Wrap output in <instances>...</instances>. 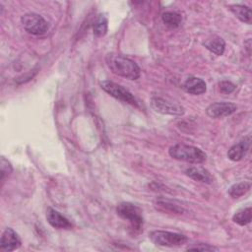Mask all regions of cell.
<instances>
[{
  "label": "cell",
  "mask_w": 252,
  "mask_h": 252,
  "mask_svg": "<svg viewBox=\"0 0 252 252\" xmlns=\"http://www.w3.org/2000/svg\"><path fill=\"white\" fill-rule=\"evenodd\" d=\"M13 171V167L10 163V161H8L4 157L1 158V161H0V173H1V176H0V179L1 181L4 180V178L8 175H10Z\"/></svg>",
  "instance_id": "21"
},
{
  "label": "cell",
  "mask_w": 252,
  "mask_h": 252,
  "mask_svg": "<svg viewBox=\"0 0 252 252\" xmlns=\"http://www.w3.org/2000/svg\"><path fill=\"white\" fill-rule=\"evenodd\" d=\"M46 220H47L48 223L54 228L71 229L73 226L68 219H66L58 211H56L50 207L47 208V210H46Z\"/></svg>",
  "instance_id": "11"
},
{
  "label": "cell",
  "mask_w": 252,
  "mask_h": 252,
  "mask_svg": "<svg viewBox=\"0 0 252 252\" xmlns=\"http://www.w3.org/2000/svg\"><path fill=\"white\" fill-rule=\"evenodd\" d=\"M219 89L222 94H227L232 93L236 89V86L230 81H221L219 83Z\"/></svg>",
  "instance_id": "23"
},
{
  "label": "cell",
  "mask_w": 252,
  "mask_h": 252,
  "mask_svg": "<svg viewBox=\"0 0 252 252\" xmlns=\"http://www.w3.org/2000/svg\"><path fill=\"white\" fill-rule=\"evenodd\" d=\"M187 250H195V251H219L218 247H215L206 243H198L193 246H188Z\"/></svg>",
  "instance_id": "22"
},
{
  "label": "cell",
  "mask_w": 252,
  "mask_h": 252,
  "mask_svg": "<svg viewBox=\"0 0 252 252\" xmlns=\"http://www.w3.org/2000/svg\"><path fill=\"white\" fill-rule=\"evenodd\" d=\"M21 23L24 29L32 34L41 35L48 30V23L45 19L36 13H27L21 17Z\"/></svg>",
  "instance_id": "5"
},
{
  "label": "cell",
  "mask_w": 252,
  "mask_h": 252,
  "mask_svg": "<svg viewBox=\"0 0 252 252\" xmlns=\"http://www.w3.org/2000/svg\"><path fill=\"white\" fill-rule=\"evenodd\" d=\"M22 244L21 238L18 233L11 227H7L1 236L0 248L4 251H14Z\"/></svg>",
  "instance_id": "10"
},
{
  "label": "cell",
  "mask_w": 252,
  "mask_h": 252,
  "mask_svg": "<svg viewBox=\"0 0 252 252\" xmlns=\"http://www.w3.org/2000/svg\"><path fill=\"white\" fill-rule=\"evenodd\" d=\"M250 136L244 138V140L233 145L227 152V158L233 161L241 160L247 154L250 147Z\"/></svg>",
  "instance_id": "12"
},
{
  "label": "cell",
  "mask_w": 252,
  "mask_h": 252,
  "mask_svg": "<svg viewBox=\"0 0 252 252\" xmlns=\"http://www.w3.org/2000/svg\"><path fill=\"white\" fill-rule=\"evenodd\" d=\"M154 206L157 210H158L162 213H166V214L182 215L186 211L184 209V207L179 202H177L175 200L163 198V197L157 198L154 202Z\"/></svg>",
  "instance_id": "9"
},
{
  "label": "cell",
  "mask_w": 252,
  "mask_h": 252,
  "mask_svg": "<svg viewBox=\"0 0 252 252\" xmlns=\"http://www.w3.org/2000/svg\"><path fill=\"white\" fill-rule=\"evenodd\" d=\"M161 19L164 25L171 29L178 28L182 23V16L177 12H164Z\"/></svg>",
  "instance_id": "17"
},
{
  "label": "cell",
  "mask_w": 252,
  "mask_h": 252,
  "mask_svg": "<svg viewBox=\"0 0 252 252\" xmlns=\"http://www.w3.org/2000/svg\"><path fill=\"white\" fill-rule=\"evenodd\" d=\"M116 213L120 218L129 221L133 232L140 233L143 230V212L138 206L129 202H122L117 206Z\"/></svg>",
  "instance_id": "3"
},
{
  "label": "cell",
  "mask_w": 252,
  "mask_h": 252,
  "mask_svg": "<svg viewBox=\"0 0 252 252\" xmlns=\"http://www.w3.org/2000/svg\"><path fill=\"white\" fill-rule=\"evenodd\" d=\"M203 45L216 55H222L225 48V42L223 38L219 35H213L207 38L203 42Z\"/></svg>",
  "instance_id": "15"
},
{
  "label": "cell",
  "mask_w": 252,
  "mask_h": 252,
  "mask_svg": "<svg viewBox=\"0 0 252 252\" xmlns=\"http://www.w3.org/2000/svg\"><path fill=\"white\" fill-rule=\"evenodd\" d=\"M251 212H252L251 207H247L245 209L239 210L233 215L232 220L239 225H246L251 221V219H252Z\"/></svg>",
  "instance_id": "19"
},
{
  "label": "cell",
  "mask_w": 252,
  "mask_h": 252,
  "mask_svg": "<svg viewBox=\"0 0 252 252\" xmlns=\"http://www.w3.org/2000/svg\"><path fill=\"white\" fill-rule=\"evenodd\" d=\"M150 103H151V107L156 112H158L161 114L181 116L185 112V109L183 106H181L177 103L165 100L161 97H156V96L152 97Z\"/></svg>",
  "instance_id": "7"
},
{
  "label": "cell",
  "mask_w": 252,
  "mask_h": 252,
  "mask_svg": "<svg viewBox=\"0 0 252 252\" xmlns=\"http://www.w3.org/2000/svg\"><path fill=\"white\" fill-rule=\"evenodd\" d=\"M229 10L241 22L246 23L248 25L251 24V22H252V13H251V9L249 7L244 6V5H239V4L230 5Z\"/></svg>",
  "instance_id": "16"
},
{
  "label": "cell",
  "mask_w": 252,
  "mask_h": 252,
  "mask_svg": "<svg viewBox=\"0 0 252 252\" xmlns=\"http://www.w3.org/2000/svg\"><path fill=\"white\" fill-rule=\"evenodd\" d=\"M183 89L186 93H188L190 94L198 95V94H202L206 92L207 85H206L205 81L201 78L189 77L183 83Z\"/></svg>",
  "instance_id": "13"
},
{
  "label": "cell",
  "mask_w": 252,
  "mask_h": 252,
  "mask_svg": "<svg viewBox=\"0 0 252 252\" xmlns=\"http://www.w3.org/2000/svg\"><path fill=\"white\" fill-rule=\"evenodd\" d=\"M168 154L177 160L189 163H202L207 158V155L201 149L185 144H175L171 146L168 150Z\"/></svg>",
  "instance_id": "2"
},
{
  "label": "cell",
  "mask_w": 252,
  "mask_h": 252,
  "mask_svg": "<svg viewBox=\"0 0 252 252\" xmlns=\"http://www.w3.org/2000/svg\"><path fill=\"white\" fill-rule=\"evenodd\" d=\"M149 237L154 244L163 247H179L188 241L187 236L166 230H154Z\"/></svg>",
  "instance_id": "4"
},
{
  "label": "cell",
  "mask_w": 252,
  "mask_h": 252,
  "mask_svg": "<svg viewBox=\"0 0 252 252\" xmlns=\"http://www.w3.org/2000/svg\"><path fill=\"white\" fill-rule=\"evenodd\" d=\"M185 174L195 181H199L206 184H211L214 180L210 171L202 166H191L185 170Z\"/></svg>",
  "instance_id": "14"
},
{
  "label": "cell",
  "mask_w": 252,
  "mask_h": 252,
  "mask_svg": "<svg viewBox=\"0 0 252 252\" xmlns=\"http://www.w3.org/2000/svg\"><path fill=\"white\" fill-rule=\"evenodd\" d=\"M237 109L236 104L227 101H218L210 104L207 109L206 113L208 116L212 118H221L234 113Z\"/></svg>",
  "instance_id": "8"
},
{
  "label": "cell",
  "mask_w": 252,
  "mask_h": 252,
  "mask_svg": "<svg viewBox=\"0 0 252 252\" xmlns=\"http://www.w3.org/2000/svg\"><path fill=\"white\" fill-rule=\"evenodd\" d=\"M100 85V88L106 92L108 94H110L111 96L123 101V102H126V103H129L131 105H134V106H139L138 104V101L137 99L134 97V95L127 90L125 89L124 87L112 82V81H109V80H104V81H101L99 83Z\"/></svg>",
  "instance_id": "6"
},
{
  "label": "cell",
  "mask_w": 252,
  "mask_h": 252,
  "mask_svg": "<svg viewBox=\"0 0 252 252\" xmlns=\"http://www.w3.org/2000/svg\"><path fill=\"white\" fill-rule=\"evenodd\" d=\"M251 188V183L250 182H246V181H242V182H238L235 183L233 185H231L228 189V194L234 198L237 199L243 195H245Z\"/></svg>",
  "instance_id": "18"
},
{
  "label": "cell",
  "mask_w": 252,
  "mask_h": 252,
  "mask_svg": "<svg viewBox=\"0 0 252 252\" xmlns=\"http://www.w3.org/2000/svg\"><path fill=\"white\" fill-rule=\"evenodd\" d=\"M107 67L115 75L129 80H137L141 75V69L135 61L125 55L110 52L105 56Z\"/></svg>",
  "instance_id": "1"
},
{
  "label": "cell",
  "mask_w": 252,
  "mask_h": 252,
  "mask_svg": "<svg viewBox=\"0 0 252 252\" xmlns=\"http://www.w3.org/2000/svg\"><path fill=\"white\" fill-rule=\"evenodd\" d=\"M108 21L104 15H99L94 24V34L96 37L104 36L107 32Z\"/></svg>",
  "instance_id": "20"
}]
</instances>
